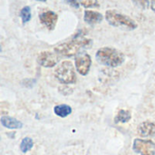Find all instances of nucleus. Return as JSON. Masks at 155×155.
Listing matches in <instances>:
<instances>
[{
	"label": "nucleus",
	"instance_id": "nucleus-1",
	"mask_svg": "<svg viewBox=\"0 0 155 155\" xmlns=\"http://www.w3.org/2000/svg\"><path fill=\"white\" fill-rule=\"evenodd\" d=\"M92 45V40L84 36H75L72 40L60 44L54 47V51L62 56L72 57L75 56L81 52L83 48L90 47Z\"/></svg>",
	"mask_w": 155,
	"mask_h": 155
},
{
	"label": "nucleus",
	"instance_id": "nucleus-2",
	"mask_svg": "<svg viewBox=\"0 0 155 155\" xmlns=\"http://www.w3.org/2000/svg\"><path fill=\"white\" fill-rule=\"evenodd\" d=\"M95 57L101 64L108 67L120 66L125 60L124 53L113 47H102L98 49Z\"/></svg>",
	"mask_w": 155,
	"mask_h": 155
},
{
	"label": "nucleus",
	"instance_id": "nucleus-3",
	"mask_svg": "<svg viewBox=\"0 0 155 155\" xmlns=\"http://www.w3.org/2000/svg\"><path fill=\"white\" fill-rule=\"evenodd\" d=\"M105 19L111 25L122 29L134 30L138 26L133 18L115 10H107L105 12Z\"/></svg>",
	"mask_w": 155,
	"mask_h": 155
},
{
	"label": "nucleus",
	"instance_id": "nucleus-4",
	"mask_svg": "<svg viewBox=\"0 0 155 155\" xmlns=\"http://www.w3.org/2000/svg\"><path fill=\"white\" fill-rule=\"evenodd\" d=\"M55 78L64 84H72L76 82L74 66L71 61H63L54 70Z\"/></svg>",
	"mask_w": 155,
	"mask_h": 155
},
{
	"label": "nucleus",
	"instance_id": "nucleus-5",
	"mask_svg": "<svg viewBox=\"0 0 155 155\" xmlns=\"http://www.w3.org/2000/svg\"><path fill=\"white\" fill-rule=\"evenodd\" d=\"M92 65V58L89 54L81 51L74 56V66L76 71L83 76L88 74Z\"/></svg>",
	"mask_w": 155,
	"mask_h": 155
},
{
	"label": "nucleus",
	"instance_id": "nucleus-6",
	"mask_svg": "<svg viewBox=\"0 0 155 155\" xmlns=\"http://www.w3.org/2000/svg\"><path fill=\"white\" fill-rule=\"evenodd\" d=\"M133 150L140 155H155V143L152 140L137 138L134 141Z\"/></svg>",
	"mask_w": 155,
	"mask_h": 155
},
{
	"label": "nucleus",
	"instance_id": "nucleus-7",
	"mask_svg": "<svg viewBox=\"0 0 155 155\" xmlns=\"http://www.w3.org/2000/svg\"><path fill=\"white\" fill-rule=\"evenodd\" d=\"M37 63L45 68H51L55 66L58 62H59V57L58 54L54 52H50V51H44L41 52L37 55Z\"/></svg>",
	"mask_w": 155,
	"mask_h": 155
},
{
	"label": "nucleus",
	"instance_id": "nucleus-8",
	"mask_svg": "<svg viewBox=\"0 0 155 155\" xmlns=\"http://www.w3.org/2000/svg\"><path fill=\"white\" fill-rule=\"evenodd\" d=\"M39 19H40V22L46 26L47 29L54 30L58 20V15L56 13L49 10V11L41 13L39 15Z\"/></svg>",
	"mask_w": 155,
	"mask_h": 155
},
{
	"label": "nucleus",
	"instance_id": "nucleus-9",
	"mask_svg": "<svg viewBox=\"0 0 155 155\" xmlns=\"http://www.w3.org/2000/svg\"><path fill=\"white\" fill-rule=\"evenodd\" d=\"M137 133L142 137H153L155 136V123L143 122L137 127Z\"/></svg>",
	"mask_w": 155,
	"mask_h": 155
},
{
	"label": "nucleus",
	"instance_id": "nucleus-10",
	"mask_svg": "<svg viewBox=\"0 0 155 155\" xmlns=\"http://www.w3.org/2000/svg\"><path fill=\"white\" fill-rule=\"evenodd\" d=\"M104 19V16L101 13L92 10H85L84 15V20L88 25H94L101 23Z\"/></svg>",
	"mask_w": 155,
	"mask_h": 155
},
{
	"label": "nucleus",
	"instance_id": "nucleus-11",
	"mask_svg": "<svg viewBox=\"0 0 155 155\" xmlns=\"http://www.w3.org/2000/svg\"><path fill=\"white\" fill-rule=\"evenodd\" d=\"M0 122L4 127L7 129H11V130L21 129L23 127V124L20 121L10 116H2L0 118Z\"/></svg>",
	"mask_w": 155,
	"mask_h": 155
},
{
	"label": "nucleus",
	"instance_id": "nucleus-12",
	"mask_svg": "<svg viewBox=\"0 0 155 155\" xmlns=\"http://www.w3.org/2000/svg\"><path fill=\"white\" fill-rule=\"evenodd\" d=\"M132 118V114L128 110H120L118 114H116L114 118V123L115 124H125L128 123Z\"/></svg>",
	"mask_w": 155,
	"mask_h": 155
},
{
	"label": "nucleus",
	"instance_id": "nucleus-13",
	"mask_svg": "<svg viewBox=\"0 0 155 155\" xmlns=\"http://www.w3.org/2000/svg\"><path fill=\"white\" fill-rule=\"evenodd\" d=\"M54 112L57 116L61 118H64L72 114V108L67 104H59L54 108Z\"/></svg>",
	"mask_w": 155,
	"mask_h": 155
},
{
	"label": "nucleus",
	"instance_id": "nucleus-14",
	"mask_svg": "<svg viewBox=\"0 0 155 155\" xmlns=\"http://www.w3.org/2000/svg\"><path fill=\"white\" fill-rule=\"evenodd\" d=\"M34 146V141L30 137H25L20 143V150L23 153H26Z\"/></svg>",
	"mask_w": 155,
	"mask_h": 155
},
{
	"label": "nucleus",
	"instance_id": "nucleus-15",
	"mask_svg": "<svg viewBox=\"0 0 155 155\" xmlns=\"http://www.w3.org/2000/svg\"><path fill=\"white\" fill-rule=\"evenodd\" d=\"M20 16L22 18L23 24H26L27 22H29L31 20V8H30V6H28V5L24 6L20 11Z\"/></svg>",
	"mask_w": 155,
	"mask_h": 155
},
{
	"label": "nucleus",
	"instance_id": "nucleus-16",
	"mask_svg": "<svg viewBox=\"0 0 155 155\" xmlns=\"http://www.w3.org/2000/svg\"><path fill=\"white\" fill-rule=\"evenodd\" d=\"M79 3L85 8H92V7H98V0H78Z\"/></svg>",
	"mask_w": 155,
	"mask_h": 155
},
{
	"label": "nucleus",
	"instance_id": "nucleus-17",
	"mask_svg": "<svg viewBox=\"0 0 155 155\" xmlns=\"http://www.w3.org/2000/svg\"><path fill=\"white\" fill-rule=\"evenodd\" d=\"M132 1L136 6H138L139 8L143 9V10L147 9L149 7V5H150L149 0H132Z\"/></svg>",
	"mask_w": 155,
	"mask_h": 155
},
{
	"label": "nucleus",
	"instance_id": "nucleus-18",
	"mask_svg": "<svg viewBox=\"0 0 155 155\" xmlns=\"http://www.w3.org/2000/svg\"><path fill=\"white\" fill-rule=\"evenodd\" d=\"M66 4H68L69 5H71L72 7L74 8H79L80 6V3L78 0H64Z\"/></svg>",
	"mask_w": 155,
	"mask_h": 155
},
{
	"label": "nucleus",
	"instance_id": "nucleus-19",
	"mask_svg": "<svg viewBox=\"0 0 155 155\" xmlns=\"http://www.w3.org/2000/svg\"><path fill=\"white\" fill-rule=\"evenodd\" d=\"M151 8L155 13V0H152V2H151Z\"/></svg>",
	"mask_w": 155,
	"mask_h": 155
},
{
	"label": "nucleus",
	"instance_id": "nucleus-20",
	"mask_svg": "<svg viewBox=\"0 0 155 155\" xmlns=\"http://www.w3.org/2000/svg\"><path fill=\"white\" fill-rule=\"evenodd\" d=\"M36 1H40V2H45L46 0H36Z\"/></svg>",
	"mask_w": 155,
	"mask_h": 155
}]
</instances>
